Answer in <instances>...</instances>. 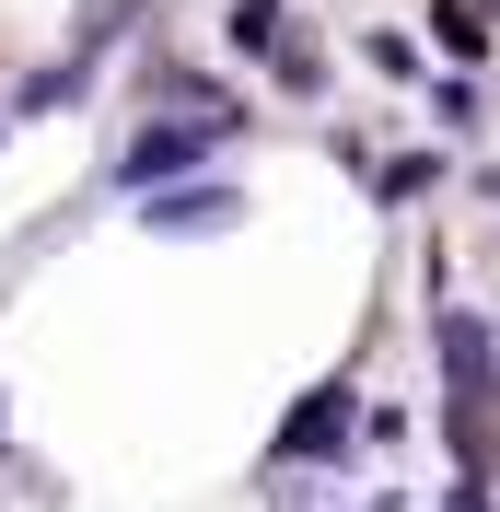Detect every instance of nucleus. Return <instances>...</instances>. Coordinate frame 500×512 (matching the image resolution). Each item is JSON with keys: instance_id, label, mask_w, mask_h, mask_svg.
Listing matches in <instances>:
<instances>
[{"instance_id": "1", "label": "nucleus", "mask_w": 500, "mask_h": 512, "mask_svg": "<svg viewBox=\"0 0 500 512\" xmlns=\"http://www.w3.org/2000/svg\"><path fill=\"white\" fill-rule=\"evenodd\" d=\"M210 140H221V117H152V128H140V140L117 152V187L163 198V187H175V175H187L198 152H210Z\"/></svg>"}, {"instance_id": "2", "label": "nucleus", "mask_w": 500, "mask_h": 512, "mask_svg": "<svg viewBox=\"0 0 500 512\" xmlns=\"http://www.w3.org/2000/svg\"><path fill=\"white\" fill-rule=\"evenodd\" d=\"M349 408H361V396H349V373H326L303 408L280 419V443H268V454H280V466H326V454H349Z\"/></svg>"}, {"instance_id": "3", "label": "nucleus", "mask_w": 500, "mask_h": 512, "mask_svg": "<svg viewBox=\"0 0 500 512\" xmlns=\"http://www.w3.org/2000/svg\"><path fill=\"white\" fill-rule=\"evenodd\" d=\"M233 222V187H187V198H152V233H221Z\"/></svg>"}, {"instance_id": "4", "label": "nucleus", "mask_w": 500, "mask_h": 512, "mask_svg": "<svg viewBox=\"0 0 500 512\" xmlns=\"http://www.w3.org/2000/svg\"><path fill=\"white\" fill-rule=\"evenodd\" d=\"M431 175H442V152H396L373 187H384V198H431Z\"/></svg>"}, {"instance_id": "5", "label": "nucleus", "mask_w": 500, "mask_h": 512, "mask_svg": "<svg viewBox=\"0 0 500 512\" xmlns=\"http://www.w3.org/2000/svg\"><path fill=\"white\" fill-rule=\"evenodd\" d=\"M233 47H245V59L280 47V0H233Z\"/></svg>"}, {"instance_id": "6", "label": "nucleus", "mask_w": 500, "mask_h": 512, "mask_svg": "<svg viewBox=\"0 0 500 512\" xmlns=\"http://www.w3.org/2000/svg\"><path fill=\"white\" fill-rule=\"evenodd\" d=\"M477 187H489V198H500V163H489V175H477Z\"/></svg>"}, {"instance_id": "7", "label": "nucleus", "mask_w": 500, "mask_h": 512, "mask_svg": "<svg viewBox=\"0 0 500 512\" xmlns=\"http://www.w3.org/2000/svg\"><path fill=\"white\" fill-rule=\"evenodd\" d=\"M454 512H477V501H454Z\"/></svg>"}, {"instance_id": "8", "label": "nucleus", "mask_w": 500, "mask_h": 512, "mask_svg": "<svg viewBox=\"0 0 500 512\" xmlns=\"http://www.w3.org/2000/svg\"><path fill=\"white\" fill-rule=\"evenodd\" d=\"M373 512H396V501H373Z\"/></svg>"}]
</instances>
